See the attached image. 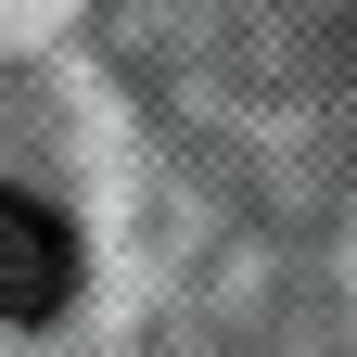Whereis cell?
Segmentation results:
<instances>
[{
	"label": "cell",
	"instance_id": "1",
	"mask_svg": "<svg viewBox=\"0 0 357 357\" xmlns=\"http://www.w3.org/2000/svg\"><path fill=\"white\" fill-rule=\"evenodd\" d=\"M64 294H77V230H64L52 204L0 192V332H13V319H52Z\"/></svg>",
	"mask_w": 357,
	"mask_h": 357
}]
</instances>
